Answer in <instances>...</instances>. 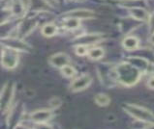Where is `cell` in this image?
Returning a JSON list of instances; mask_svg holds the SVG:
<instances>
[{"label":"cell","instance_id":"6da1fadb","mask_svg":"<svg viewBox=\"0 0 154 129\" xmlns=\"http://www.w3.org/2000/svg\"><path fill=\"white\" fill-rule=\"evenodd\" d=\"M118 81L125 86L135 85L140 77V72L131 64H121L116 68Z\"/></svg>","mask_w":154,"mask_h":129},{"label":"cell","instance_id":"7a4b0ae2","mask_svg":"<svg viewBox=\"0 0 154 129\" xmlns=\"http://www.w3.org/2000/svg\"><path fill=\"white\" fill-rule=\"evenodd\" d=\"M124 110L130 116L140 122H154V114L150 110L135 104L124 105Z\"/></svg>","mask_w":154,"mask_h":129},{"label":"cell","instance_id":"3957f363","mask_svg":"<svg viewBox=\"0 0 154 129\" xmlns=\"http://www.w3.org/2000/svg\"><path fill=\"white\" fill-rule=\"evenodd\" d=\"M19 62V55L13 48H6L2 53V64L7 69H14Z\"/></svg>","mask_w":154,"mask_h":129},{"label":"cell","instance_id":"277c9868","mask_svg":"<svg viewBox=\"0 0 154 129\" xmlns=\"http://www.w3.org/2000/svg\"><path fill=\"white\" fill-rule=\"evenodd\" d=\"M91 84V77L88 74H82L72 82L71 90L73 92H80L86 89Z\"/></svg>","mask_w":154,"mask_h":129},{"label":"cell","instance_id":"5b68a950","mask_svg":"<svg viewBox=\"0 0 154 129\" xmlns=\"http://www.w3.org/2000/svg\"><path fill=\"white\" fill-rule=\"evenodd\" d=\"M54 113L51 110L43 109V110H37L30 115V119H32L34 122L40 123V122H47L48 121L52 118Z\"/></svg>","mask_w":154,"mask_h":129},{"label":"cell","instance_id":"8992f818","mask_svg":"<svg viewBox=\"0 0 154 129\" xmlns=\"http://www.w3.org/2000/svg\"><path fill=\"white\" fill-rule=\"evenodd\" d=\"M70 62V58L67 54L65 53H57L51 57L50 59V63L56 68L62 69L63 66H67Z\"/></svg>","mask_w":154,"mask_h":129},{"label":"cell","instance_id":"52a82bcc","mask_svg":"<svg viewBox=\"0 0 154 129\" xmlns=\"http://www.w3.org/2000/svg\"><path fill=\"white\" fill-rule=\"evenodd\" d=\"M101 40H102V36L99 34H87L79 38L78 43L80 44H82V45H86V44L98 43Z\"/></svg>","mask_w":154,"mask_h":129},{"label":"cell","instance_id":"ba28073f","mask_svg":"<svg viewBox=\"0 0 154 129\" xmlns=\"http://www.w3.org/2000/svg\"><path fill=\"white\" fill-rule=\"evenodd\" d=\"M130 63L132 66H134L136 69H138L140 72L142 70H146L148 69V61H146V59L143 58H137V57H134V58H130L129 59Z\"/></svg>","mask_w":154,"mask_h":129},{"label":"cell","instance_id":"9c48e42d","mask_svg":"<svg viewBox=\"0 0 154 129\" xmlns=\"http://www.w3.org/2000/svg\"><path fill=\"white\" fill-rule=\"evenodd\" d=\"M69 16L74 19H91L94 16V13L89 10H77L68 14Z\"/></svg>","mask_w":154,"mask_h":129},{"label":"cell","instance_id":"30bf717a","mask_svg":"<svg viewBox=\"0 0 154 129\" xmlns=\"http://www.w3.org/2000/svg\"><path fill=\"white\" fill-rule=\"evenodd\" d=\"M123 47L127 50H134L139 46V40L136 37H127L123 40Z\"/></svg>","mask_w":154,"mask_h":129},{"label":"cell","instance_id":"8fae6325","mask_svg":"<svg viewBox=\"0 0 154 129\" xmlns=\"http://www.w3.org/2000/svg\"><path fill=\"white\" fill-rule=\"evenodd\" d=\"M131 15L132 16H134L136 19L140 20H144L147 19V13L146 10H143L142 8H133L131 10Z\"/></svg>","mask_w":154,"mask_h":129},{"label":"cell","instance_id":"7c38bea8","mask_svg":"<svg viewBox=\"0 0 154 129\" xmlns=\"http://www.w3.org/2000/svg\"><path fill=\"white\" fill-rule=\"evenodd\" d=\"M87 54H88L89 58L92 60H99L101 59L104 54V49L101 47H95V48H92V49H90L88 52H87Z\"/></svg>","mask_w":154,"mask_h":129},{"label":"cell","instance_id":"4fadbf2b","mask_svg":"<svg viewBox=\"0 0 154 129\" xmlns=\"http://www.w3.org/2000/svg\"><path fill=\"white\" fill-rule=\"evenodd\" d=\"M57 32V27L52 23H48L42 28V33L46 37H51Z\"/></svg>","mask_w":154,"mask_h":129},{"label":"cell","instance_id":"5bb4252c","mask_svg":"<svg viewBox=\"0 0 154 129\" xmlns=\"http://www.w3.org/2000/svg\"><path fill=\"white\" fill-rule=\"evenodd\" d=\"M94 100L96 102V104L99 106H107L111 102V98L107 95H105V93H99V95L95 96Z\"/></svg>","mask_w":154,"mask_h":129},{"label":"cell","instance_id":"9a60e30c","mask_svg":"<svg viewBox=\"0 0 154 129\" xmlns=\"http://www.w3.org/2000/svg\"><path fill=\"white\" fill-rule=\"evenodd\" d=\"M64 24L68 29H76L80 26V20L78 19H74V17H70L65 20Z\"/></svg>","mask_w":154,"mask_h":129},{"label":"cell","instance_id":"2e32d148","mask_svg":"<svg viewBox=\"0 0 154 129\" xmlns=\"http://www.w3.org/2000/svg\"><path fill=\"white\" fill-rule=\"evenodd\" d=\"M61 72H62V74L64 75L65 77H67V78H71L73 77L75 74H76V70H75V69L73 68V66H63L62 69H61Z\"/></svg>","mask_w":154,"mask_h":129},{"label":"cell","instance_id":"e0dca14e","mask_svg":"<svg viewBox=\"0 0 154 129\" xmlns=\"http://www.w3.org/2000/svg\"><path fill=\"white\" fill-rule=\"evenodd\" d=\"M87 52H88V50H87V48L85 47V45L80 44V45H78L76 47V53H77L78 55H80V56H85V55H86Z\"/></svg>","mask_w":154,"mask_h":129},{"label":"cell","instance_id":"ac0fdd59","mask_svg":"<svg viewBox=\"0 0 154 129\" xmlns=\"http://www.w3.org/2000/svg\"><path fill=\"white\" fill-rule=\"evenodd\" d=\"M34 129H52L51 125L48 124L46 122H40V123H36L35 124Z\"/></svg>","mask_w":154,"mask_h":129},{"label":"cell","instance_id":"d6986e66","mask_svg":"<svg viewBox=\"0 0 154 129\" xmlns=\"http://www.w3.org/2000/svg\"><path fill=\"white\" fill-rule=\"evenodd\" d=\"M51 105L52 108H57L61 105V100L59 98H54L51 100Z\"/></svg>","mask_w":154,"mask_h":129},{"label":"cell","instance_id":"ffe728a7","mask_svg":"<svg viewBox=\"0 0 154 129\" xmlns=\"http://www.w3.org/2000/svg\"><path fill=\"white\" fill-rule=\"evenodd\" d=\"M147 86H148V88H150V89H152V90H154V76L148 79Z\"/></svg>","mask_w":154,"mask_h":129},{"label":"cell","instance_id":"44dd1931","mask_svg":"<svg viewBox=\"0 0 154 129\" xmlns=\"http://www.w3.org/2000/svg\"><path fill=\"white\" fill-rule=\"evenodd\" d=\"M150 27H151V30L154 32V15L151 16V19H150Z\"/></svg>","mask_w":154,"mask_h":129},{"label":"cell","instance_id":"7402d4cb","mask_svg":"<svg viewBox=\"0 0 154 129\" xmlns=\"http://www.w3.org/2000/svg\"><path fill=\"white\" fill-rule=\"evenodd\" d=\"M15 129H29V128L25 127V126H23V125H17Z\"/></svg>","mask_w":154,"mask_h":129},{"label":"cell","instance_id":"603a6c76","mask_svg":"<svg viewBox=\"0 0 154 129\" xmlns=\"http://www.w3.org/2000/svg\"><path fill=\"white\" fill-rule=\"evenodd\" d=\"M146 129H154V123L150 124V125H148Z\"/></svg>","mask_w":154,"mask_h":129},{"label":"cell","instance_id":"cb8c5ba5","mask_svg":"<svg viewBox=\"0 0 154 129\" xmlns=\"http://www.w3.org/2000/svg\"><path fill=\"white\" fill-rule=\"evenodd\" d=\"M150 42H151L152 44H154V33L152 34V36H151V38H150Z\"/></svg>","mask_w":154,"mask_h":129}]
</instances>
